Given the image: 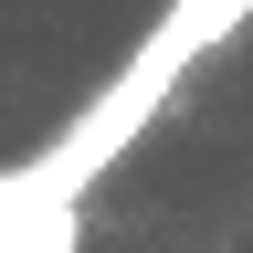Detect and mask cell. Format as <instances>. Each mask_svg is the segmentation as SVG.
Here are the masks:
<instances>
[{"mask_svg": "<svg viewBox=\"0 0 253 253\" xmlns=\"http://www.w3.org/2000/svg\"><path fill=\"white\" fill-rule=\"evenodd\" d=\"M179 63H190V53L169 42V32H148V53L126 63V74H116L106 95H95V106H84L74 126H63V137H53L42 158H32V169H11V179H0V232H11V221H32V211H74V201H84V179L106 169V158H116L126 137H137L148 116H158V95L179 84Z\"/></svg>", "mask_w": 253, "mask_h": 253, "instance_id": "6da1fadb", "label": "cell"}, {"mask_svg": "<svg viewBox=\"0 0 253 253\" xmlns=\"http://www.w3.org/2000/svg\"><path fill=\"white\" fill-rule=\"evenodd\" d=\"M243 11H253V0H179V11H169V21H158V32H169V42H179V53H201V42H221V32H232Z\"/></svg>", "mask_w": 253, "mask_h": 253, "instance_id": "7a4b0ae2", "label": "cell"}, {"mask_svg": "<svg viewBox=\"0 0 253 253\" xmlns=\"http://www.w3.org/2000/svg\"><path fill=\"white\" fill-rule=\"evenodd\" d=\"M0 243H11V253H74V211H32V221H11Z\"/></svg>", "mask_w": 253, "mask_h": 253, "instance_id": "3957f363", "label": "cell"}]
</instances>
